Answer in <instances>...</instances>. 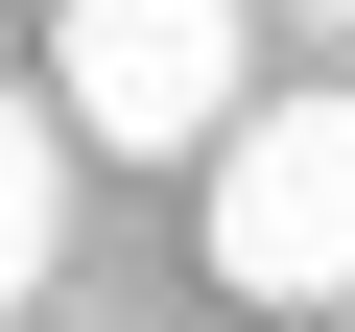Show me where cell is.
<instances>
[{
  "instance_id": "obj_1",
  "label": "cell",
  "mask_w": 355,
  "mask_h": 332,
  "mask_svg": "<svg viewBox=\"0 0 355 332\" xmlns=\"http://www.w3.org/2000/svg\"><path fill=\"white\" fill-rule=\"evenodd\" d=\"M214 285L237 308H355V95H261L214 142Z\"/></svg>"
},
{
  "instance_id": "obj_2",
  "label": "cell",
  "mask_w": 355,
  "mask_h": 332,
  "mask_svg": "<svg viewBox=\"0 0 355 332\" xmlns=\"http://www.w3.org/2000/svg\"><path fill=\"white\" fill-rule=\"evenodd\" d=\"M261 48H237V0H71V24H48V119H95V142H237L261 95H237Z\"/></svg>"
},
{
  "instance_id": "obj_3",
  "label": "cell",
  "mask_w": 355,
  "mask_h": 332,
  "mask_svg": "<svg viewBox=\"0 0 355 332\" xmlns=\"http://www.w3.org/2000/svg\"><path fill=\"white\" fill-rule=\"evenodd\" d=\"M48 238H71V119H48V95H0V308L48 285Z\"/></svg>"
}]
</instances>
